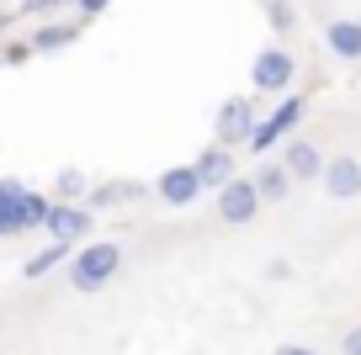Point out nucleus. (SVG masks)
Listing matches in <instances>:
<instances>
[{
  "label": "nucleus",
  "instance_id": "nucleus-1",
  "mask_svg": "<svg viewBox=\"0 0 361 355\" xmlns=\"http://www.w3.org/2000/svg\"><path fill=\"white\" fill-rule=\"evenodd\" d=\"M117 270H123V244L96 239V244H85V249L69 255V287H75V292H102Z\"/></svg>",
  "mask_w": 361,
  "mask_h": 355
},
{
  "label": "nucleus",
  "instance_id": "nucleus-2",
  "mask_svg": "<svg viewBox=\"0 0 361 355\" xmlns=\"http://www.w3.org/2000/svg\"><path fill=\"white\" fill-rule=\"evenodd\" d=\"M298 123H303V96H282V106L255 123V133H250V149H255V154H271V149L282 144V138L293 133Z\"/></svg>",
  "mask_w": 361,
  "mask_h": 355
},
{
  "label": "nucleus",
  "instance_id": "nucleus-3",
  "mask_svg": "<svg viewBox=\"0 0 361 355\" xmlns=\"http://www.w3.org/2000/svg\"><path fill=\"white\" fill-rule=\"evenodd\" d=\"M293 75H298V64H293V54H287V48H260L255 64H250L255 90H271V96H282V90L293 85Z\"/></svg>",
  "mask_w": 361,
  "mask_h": 355
},
{
  "label": "nucleus",
  "instance_id": "nucleus-4",
  "mask_svg": "<svg viewBox=\"0 0 361 355\" xmlns=\"http://www.w3.org/2000/svg\"><path fill=\"white\" fill-rule=\"evenodd\" d=\"M250 133H255V101L250 96H228L224 106H218V144L239 149V144H250Z\"/></svg>",
  "mask_w": 361,
  "mask_h": 355
},
{
  "label": "nucleus",
  "instance_id": "nucleus-5",
  "mask_svg": "<svg viewBox=\"0 0 361 355\" xmlns=\"http://www.w3.org/2000/svg\"><path fill=\"white\" fill-rule=\"evenodd\" d=\"M218 218L224 223H234V228H245V223H255L260 218V197H255V180H245V175H234L224 191H218Z\"/></svg>",
  "mask_w": 361,
  "mask_h": 355
},
{
  "label": "nucleus",
  "instance_id": "nucleus-6",
  "mask_svg": "<svg viewBox=\"0 0 361 355\" xmlns=\"http://www.w3.org/2000/svg\"><path fill=\"white\" fill-rule=\"evenodd\" d=\"M48 239H59V244H80V239H90V207H69V201H54L48 207Z\"/></svg>",
  "mask_w": 361,
  "mask_h": 355
},
{
  "label": "nucleus",
  "instance_id": "nucleus-7",
  "mask_svg": "<svg viewBox=\"0 0 361 355\" xmlns=\"http://www.w3.org/2000/svg\"><path fill=\"white\" fill-rule=\"evenodd\" d=\"M192 170H197V186H202V191H224L228 180H234V149L207 144L202 154L192 159Z\"/></svg>",
  "mask_w": 361,
  "mask_h": 355
},
{
  "label": "nucleus",
  "instance_id": "nucleus-8",
  "mask_svg": "<svg viewBox=\"0 0 361 355\" xmlns=\"http://www.w3.org/2000/svg\"><path fill=\"white\" fill-rule=\"evenodd\" d=\"M324 191L335 201H356L361 197V159H350V154H340V159H324Z\"/></svg>",
  "mask_w": 361,
  "mask_h": 355
},
{
  "label": "nucleus",
  "instance_id": "nucleus-9",
  "mask_svg": "<svg viewBox=\"0 0 361 355\" xmlns=\"http://www.w3.org/2000/svg\"><path fill=\"white\" fill-rule=\"evenodd\" d=\"M154 191H159V201H165V207H192V201L202 197V186H197V170H192V165H170L165 175L154 180Z\"/></svg>",
  "mask_w": 361,
  "mask_h": 355
},
{
  "label": "nucleus",
  "instance_id": "nucleus-10",
  "mask_svg": "<svg viewBox=\"0 0 361 355\" xmlns=\"http://www.w3.org/2000/svg\"><path fill=\"white\" fill-rule=\"evenodd\" d=\"M22 201H27V186H22L16 175H6V180H0V239H16V233H27Z\"/></svg>",
  "mask_w": 361,
  "mask_h": 355
},
{
  "label": "nucleus",
  "instance_id": "nucleus-11",
  "mask_svg": "<svg viewBox=\"0 0 361 355\" xmlns=\"http://www.w3.org/2000/svg\"><path fill=\"white\" fill-rule=\"evenodd\" d=\"M282 170H287L293 180H319V175H324V154H319L308 138H293V144H287V154H282Z\"/></svg>",
  "mask_w": 361,
  "mask_h": 355
},
{
  "label": "nucleus",
  "instance_id": "nucleus-12",
  "mask_svg": "<svg viewBox=\"0 0 361 355\" xmlns=\"http://www.w3.org/2000/svg\"><path fill=\"white\" fill-rule=\"evenodd\" d=\"M287 191H293V175H287L282 165H260V175H255L260 207H276V201H287Z\"/></svg>",
  "mask_w": 361,
  "mask_h": 355
},
{
  "label": "nucleus",
  "instance_id": "nucleus-13",
  "mask_svg": "<svg viewBox=\"0 0 361 355\" xmlns=\"http://www.w3.org/2000/svg\"><path fill=\"white\" fill-rule=\"evenodd\" d=\"M324 43L335 58H361V22H329Z\"/></svg>",
  "mask_w": 361,
  "mask_h": 355
},
{
  "label": "nucleus",
  "instance_id": "nucleus-14",
  "mask_svg": "<svg viewBox=\"0 0 361 355\" xmlns=\"http://www.w3.org/2000/svg\"><path fill=\"white\" fill-rule=\"evenodd\" d=\"M138 197H144V186H138V180H106V186L90 191L85 207L96 212V207H117V201H138Z\"/></svg>",
  "mask_w": 361,
  "mask_h": 355
},
{
  "label": "nucleus",
  "instance_id": "nucleus-15",
  "mask_svg": "<svg viewBox=\"0 0 361 355\" xmlns=\"http://www.w3.org/2000/svg\"><path fill=\"white\" fill-rule=\"evenodd\" d=\"M69 43H75V27L69 22H43L27 48H32V54H59V48H69Z\"/></svg>",
  "mask_w": 361,
  "mask_h": 355
},
{
  "label": "nucleus",
  "instance_id": "nucleus-16",
  "mask_svg": "<svg viewBox=\"0 0 361 355\" xmlns=\"http://www.w3.org/2000/svg\"><path fill=\"white\" fill-rule=\"evenodd\" d=\"M69 249H75V244H59V239H54V244H48V249H37V255H32V260H27V266H22V276H27V281L48 276V270H54V266H64V260H69Z\"/></svg>",
  "mask_w": 361,
  "mask_h": 355
},
{
  "label": "nucleus",
  "instance_id": "nucleus-17",
  "mask_svg": "<svg viewBox=\"0 0 361 355\" xmlns=\"http://www.w3.org/2000/svg\"><path fill=\"white\" fill-rule=\"evenodd\" d=\"M54 191H59V197H85V191H90V180H85V170H75V165H69V170H59V180H54Z\"/></svg>",
  "mask_w": 361,
  "mask_h": 355
},
{
  "label": "nucleus",
  "instance_id": "nucleus-18",
  "mask_svg": "<svg viewBox=\"0 0 361 355\" xmlns=\"http://www.w3.org/2000/svg\"><path fill=\"white\" fill-rule=\"evenodd\" d=\"M266 16H271V27H276V32H293V22H298L293 0H266Z\"/></svg>",
  "mask_w": 361,
  "mask_h": 355
},
{
  "label": "nucleus",
  "instance_id": "nucleus-19",
  "mask_svg": "<svg viewBox=\"0 0 361 355\" xmlns=\"http://www.w3.org/2000/svg\"><path fill=\"white\" fill-rule=\"evenodd\" d=\"M48 207H54V201H48V197H37V191H27V201H22V212H27V228H43V223H48Z\"/></svg>",
  "mask_w": 361,
  "mask_h": 355
},
{
  "label": "nucleus",
  "instance_id": "nucleus-20",
  "mask_svg": "<svg viewBox=\"0 0 361 355\" xmlns=\"http://www.w3.org/2000/svg\"><path fill=\"white\" fill-rule=\"evenodd\" d=\"M340 355H361V329H350V334H340Z\"/></svg>",
  "mask_w": 361,
  "mask_h": 355
},
{
  "label": "nucleus",
  "instance_id": "nucleus-21",
  "mask_svg": "<svg viewBox=\"0 0 361 355\" xmlns=\"http://www.w3.org/2000/svg\"><path fill=\"white\" fill-rule=\"evenodd\" d=\"M54 6H64V0H22L27 16H43V11H54Z\"/></svg>",
  "mask_w": 361,
  "mask_h": 355
},
{
  "label": "nucleus",
  "instance_id": "nucleus-22",
  "mask_svg": "<svg viewBox=\"0 0 361 355\" xmlns=\"http://www.w3.org/2000/svg\"><path fill=\"white\" fill-rule=\"evenodd\" d=\"M75 6H80V16H102L112 0H75Z\"/></svg>",
  "mask_w": 361,
  "mask_h": 355
},
{
  "label": "nucleus",
  "instance_id": "nucleus-23",
  "mask_svg": "<svg viewBox=\"0 0 361 355\" xmlns=\"http://www.w3.org/2000/svg\"><path fill=\"white\" fill-rule=\"evenodd\" d=\"M27 54H32V48H27V43H11V48H6V64H22Z\"/></svg>",
  "mask_w": 361,
  "mask_h": 355
},
{
  "label": "nucleus",
  "instance_id": "nucleus-24",
  "mask_svg": "<svg viewBox=\"0 0 361 355\" xmlns=\"http://www.w3.org/2000/svg\"><path fill=\"white\" fill-rule=\"evenodd\" d=\"M276 355H319V350H308V344H276Z\"/></svg>",
  "mask_w": 361,
  "mask_h": 355
},
{
  "label": "nucleus",
  "instance_id": "nucleus-25",
  "mask_svg": "<svg viewBox=\"0 0 361 355\" xmlns=\"http://www.w3.org/2000/svg\"><path fill=\"white\" fill-rule=\"evenodd\" d=\"M6 27H11V11H0V32H6Z\"/></svg>",
  "mask_w": 361,
  "mask_h": 355
},
{
  "label": "nucleus",
  "instance_id": "nucleus-26",
  "mask_svg": "<svg viewBox=\"0 0 361 355\" xmlns=\"http://www.w3.org/2000/svg\"><path fill=\"white\" fill-rule=\"evenodd\" d=\"M0 64H6V37H0Z\"/></svg>",
  "mask_w": 361,
  "mask_h": 355
}]
</instances>
